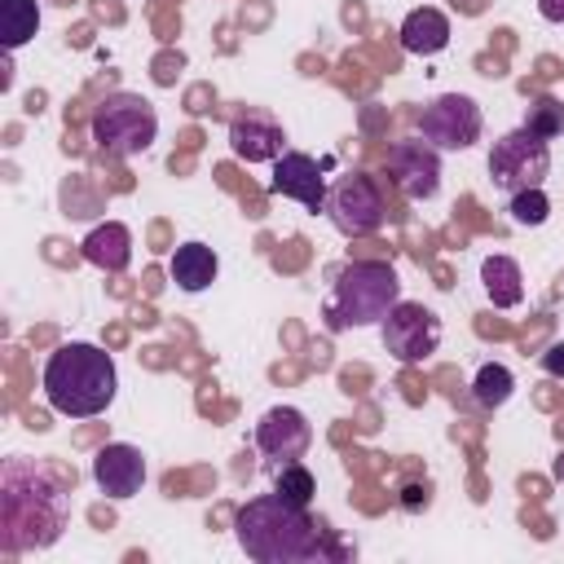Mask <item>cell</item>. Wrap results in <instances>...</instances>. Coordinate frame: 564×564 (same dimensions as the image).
I'll return each instance as SVG.
<instances>
[{
    "label": "cell",
    "instance_id": "obj_1",
    "mask_svg": "<svg viewBox=\"0 0 564 564\" xmlns=\"http://www.w3.org/2000/svg\"><path fill=\"white\" fill-rule=\"evenodd\" d=\"M70 520V494L62 480L31 463V458H4L0 467V546L9 555L18 551H44L62 538Z\"/></svg>",
    "mask_w": 564,
    "mask_h": 564
},
{
    "label": "cell",
    "instance_id": "obj_2",
    "mask_svg": "<svg viewBox=\"0 0 564 564\" xmlns=\"http://www.w3.org/2000/svg\"><path fill=\"white\" fill-rule=\"evenodd\" d=\"M234 529H238V546L256 564H304V560L330 555L326 533L308 520V507H300L282 494H264V498H251L247 507H238Z\"/></svg>",
    "mask_w": 564,
    "mask_h": 564
},
{
    "label": "cell",
    "instance_id": "obj_3",
    "mask_svg": "<svg viewBox=\"0 0 564 564\" xmlns=\"http://www.w3.org/2000/svg\"><path fill=\"white\" fill-rule=\"evenodd\" d=\"M119 375L106 348L97 344H62L44 361V397L66 419H93L115 401Z\"/></svg>",
    "mask_w": 564,
    "mask_h": 564
},
{
    "label": "cell",
    "instance_id": "obj_4",
    "mask_svg": "<svg viewBox=\"0 0 564 564\" xmlns=\"http://www.w3.org/2000/svg\"><path fill=\"white\" fill-rule=\"evenodd\" d=\"M397 300H401V278H397L392 264H383V260H348L330 282L322 317H326L330 330H352V326L383 322Z\"/></svg>",
    "mask_w": 564,
    "mask_h": 564
},
{
    "label": "cell",
    "instance_id": "obj_5",
    "mask_svg": "<svg viewBox=\"0 0 564 564\" xmlns=\"http://www.w3.org/2000/svg\"><path fill=\"white\" fill-rule=\"evenodd\" d=\"M154 137H159V115L141 93H110L93 110V141L115 159L145 154Z\"/></svg>",
    "mask_w": 564,
    "mask_h": 564
},
{
    "label": "cell",
    "instance_id": "obj_6",
    "mask_svg": "<svg viewBox=\"0 0 564 564\" xmlns=\"http://www.w3.org/2000/svg\"><path fill=\"white\" fill-rule=\"evenodd\" d=\"M546 172H551V145H546V137H538L529 128L498 137L489 150V176L502 194L538 189L546 181Z\"/></svg>",
    "mask_w": 564,
    "mask_h": 564
},
{
    "label": "cell",
    "instance_id": "obj_7",
    "mask_svg": "<svg viewBox=\"0 0 564 564\" xmlns=\"http://www.w3.org/2000/svg\"><path fill=\"white\" fill-rule=\"evenodd\" d=\"M326 216H330L335 229L348 234V238L375 234V229L383 225V189H379V181L366 176V172L339 176V181L326 189Z\"/></svg>",
    "mask_w": 564,
    "mask_h": 564
},
{
    "label": "cell",
    "instance_id": "obj_8",
    "mask_svg": "<svg viewBox=\"0 0 564 564\" xmlns=\"http://www.w3.org/2000/svg\"><path fill=\"white\" fill-rule=\"evenodd\" d=\"M383 348L401 366H419L441 348V317L414 300H397L383 317Z\"/></svg>",
    "mask_w": 564,
    "mask_h": 564
},
{
    "label": "cell",
    "instance_id": "obj_9",
    "mask_svg": "<svg viewBox=\"0 0 564 564\" xmlns=\"http://www.w3.org/2000/svg\"><path fill=\"white\" fill-rule=\"evenodd\" d=\"M419 137L436 150H467L480 137V106L467 93H445L419 110Z\"/></svg>",
    "mask_w": 564,
    "mask_h": 564
},
{
    "label": "cell",
    "instance_id": "obj_10",
    "mask_svg": "<svg viewBox=\"0 0 564 564\" xmlns=\"http://www.w3.org/2000/svg\"><path fill=\"white\" fill-rule=\"evenodd\" d=\"M388 172H392L397 189L414 203H423L441 189V159H436V145H427V141H397L388 150Z\"/></svg>",
    "mask_w": 564,
    "mask_h": 564
},
{
    "label": "cell",
    "instance_id": "obj_11",
    "mask_svg": "<svg viewBox=\"0 0 564 564\" xmlns=\"http://www.w3.org/2000/svg\"><path fill=\"white\" fill-rule=\"evenodd\" d=\"M273 194L282 198H295L304 203L308 212H326V176L317 167V159L300 154V150H282L273 159V181H269Z\"/></svg>",
    "mask_w": 564,
    "mask_h": 564
},
{
    "label": "cell",
    "instance_id": "obj_12",
    "mask_svg": "<svg viewBox=\"0 0 564 564\" xmlns=\"http://www.w3.org/2000/svg\"><path fill=\"white\" fill-rule=\"evenodd\" d=\"M229 150L242 163H273L286 150V132L273 115L264 110H242L229 119Z\"/></svg>",
    "mask_w": 564,
    "mask_h": 564
},
{
    "label": "cell",
    "instance_id": "obj_13",
    "mask_svg": "<svg viewBox=\"0 0 564 564\" xmlns=\"http://www.w3.org/2000/svg\"><path fill=\"white\" fill-rule=\"evenodd\" d=\"M308 441H313V427H308V419H304L295 405H273V410H264L260 423H256V445H260V454H269V458L295 463V458L308 449Z\"/></svg>",
    "mask_w": 564,
    "mask_h": 564
},
{
    "label": "cell",
    "instance_id": "obj_14",
    "mask_svg": "<svg viewBox=\"0 0 564 564\" xmlns=\"http://www.w3.org/2000/svg\"><path fill=\"white\" fill-rule=\"evenodd\" d=\"M93 480L106 498H132L141 485H145V458L137 445H101L97 458H93Z\"/></svg>",
    "mask_w": 564,
    "mask_h": 564
},
{
    "label": "cell",
    "instance_id": "obj_15",
    "mask_svg": "<svg viewBox=\"0 0 564 564\" xmlns=\"http://www.w3.org/2000/svg\"><path fill=\"white\" fill-rule=\"evenodd\" d=\"M401 44H405V53H419V57L441 53L449 44V18L441 9H432V4L410 9L405 22H401Z\"/></svg>",
    "mask_w": 564,
    "mask_h": 564
},
{
    "label": "cell",
    "instance_id": "obj_16",
    "mask_svg": "<svg viewBox=\"0 0 564 564\" xmlns=\"http://www.w3.org/2000/svg\"><path fill=\"white\" fill-rule=\"evenodd\" d=\"M84 260L97 264V269H106V273H123L128 260H132V234H128V225H119V220L97 225L84 238Z\"/></svg>",
    "mask_w": 564,
    "mask_h": 564
},
{
    "label": "cell",
    "instance_id": "obj_17",
    "mask_svg": "<svg viewBox=\"0 0 564 564\" xmlns=\"http://www.w3.org/2000/svg\"><path fill=\"white\" fill-rule=\"evenodd\" d=\"M167 269H172V282L194 295V291H207V286L216 282L220 260H216V251H212L207 242H181V247L172 251Z\"/></svg>",
    "mask_w": 564,
    "mask_h": 564
},
{
    "label": "cell",
    "instance_id": "obj_18",
    "mask_svg": "<svg viewBox=\"0 0 564 564\" xmlns=\"http://www.w3.org/2000/svg\"><path fill=\"white\" fill-rule=\"evenodd\" d=\"M480 282H485V295L494 308H516L524 300V278H520V264L511 256H485Z\"/></svg>",
    "mask_w": 564,
    "mask_h": 564
},
{
    "label": "cell",
    "instance_id": "obj_19",
    "mask_svg": "<svg viewBox=\"0 0 564 564\" xmlns=\"http://www.w3.org/2000/svg\"><path fill=\"white\" fill-rule=\"evenodd\" d=\"M40 31V4L35 0H0V44L13 53Z\"/></svg>",
    "mask_w": 564,
    "mask_h": 564
},
{
    "label": "cell",
    "instance_id": "obj_20",
    "mask_svg": "<svg viewBox=\"0 0 564 564\" xmlns=\"http://www.w3.org/2000/svg\"><path fill=\"white\" fill-rule=\"evenodd\" d=\"M511 388H516V379H511V370H507L502 361H485V366L476 370V379H471V392H476V401H480L485 410L507 405Z\"/></svg>",
    "mask_w": 564,
    "mask_h": 564
},
{
    "label": "cell",
    "instance_id": "obj_21",
    "mask_svg": "<svg viewBox=\"0 0 564 564\" xmlns=\"http://www.w3.org/2000/svg\"><path fill=\"white\" fill-rule=\"evenodd\" d=\"M273 494H282V498H291V502L308 507V502H313V494H317V480H313V471H308L304 463H282V467H278V476H273Z\"/></svg>",
    "mask_w": 564,
    "mask_h": 564
},
{
    "label": "cell",
    "instance_id": "obj_22",
    "mask_svg": "<svg viewBox=\"0 0 564 564\" xmlns=\"http://www.w3.org/2000/svg\"><path fill=\"white\" fill-rule=\"evenodd\" d=\"M524 128L529 132H538V137H560L564 132V106L555 101V97H538L533 106H529V115H524Z\"/></svg>",
    "mask_w": 564,
    "mask_h": 564
},
{
    "label": "cell",
    "instance_id": "obj_23",
    "mask_svg": "<svg viewBox=\"0 0 564 564\" xmlns=\"http://www.w3.org/2000/svg\"><path fill=\"white\" fill-rule=\"evenodd\" d=\"M507 212H511L516 225H542V220L551 216V203H546V194H542V185H538V189H520V194H511Z\"/></svg>",
    "mask_w": 564,
    "mask_h": 564
},
{
    "label": "cell",
    "instance_id": "obj_24",
    "mask_svg": "<svg viewBox=\"0 0 564 564\" xmlns=\"http://www.w3.org/2000/svg\"><path fill=\"white\" fill-rule=\"evenodd\" d=\"M542 370H546V375H555V379L564 375V344H551V348L542 352Z\"/></svg>",
    "mask_w": 564,
    "mask_h": 564
},
{
    "label": "cell",
    "instance_id": "obj_25",
    "mask_svg": "<svg viewBox=\"0 0 564 564\" xmlns=\"http://www.w3.org/2000/svg\"><path fill=\"white\" fill-rule=\"evenodd\" d=\"M538 13L546 22H564V0H538Z\"/></svg>",
    "mask_w": 564,
    "mask_h": 564
},
{
    "label": "cell",
    "instance_id": "obj_26",
    "mask_svg": "<svg viewBox=\"0 0 564 564\" xmlns=\"http://www.w3.org/2000/svg\"><path fill=\"white\" fill-rule=\"evenodd\" d=\"M555 476H560V480H564V458H560V463H555Z\"/></svg>",
    "mask_w": 564,
    "mask_h": 564
}]
</instances>
